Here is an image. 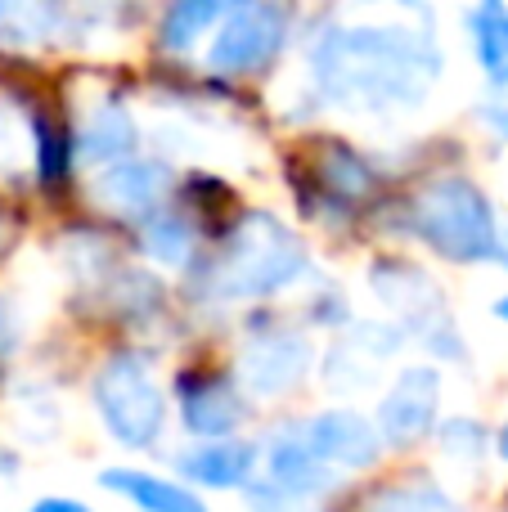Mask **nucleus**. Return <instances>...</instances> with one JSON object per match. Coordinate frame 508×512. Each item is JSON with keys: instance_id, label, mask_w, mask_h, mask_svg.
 <instances>
[{"instance_id": "obj_1", "label": "nucleus", "mask_w": 508, "mask_h": 512, "mask_svg": "<svg viewBox=\"0 0 508 512\" xmlns=\"http://www.w3.org/2000/svg\"><path fill=\"white\" fill-rule=\"evenodd\" d=\"M311 72L320 90L351 108H410L437 77V50L428 32L392 23H329L311 45Z\"/></svg>"}, {"instance_id": "obj_2", "label": "nucleus", "mask_w": 508, "mask_h": 512, "mask_svg": "<svg viewBox=\"0 0 508 512\" xmlns=\"http://www.w3.org/2000/svg\"><path fill=\"white\" fill-rule=\"evenodd\" d=\"M414 230L432 252H441L446 261L473 265V261H500V225L486 203V194L477 185H468L464 176L432 180L419 198H414Z\"/></svg>"}, {"instance_id": "obj_3", "label": "nucleus", "mask_w": 508, "mask_h": 512, "mask_svg": "<svg viewBox=\"0 0 508 512\" xmlns=\"http://www.w3.org/2000/svg\"><path fill=\"white\" fill-rule=\"evenodd\" d=\"M306 270V252L275 216H248L225 239L221 256L212 265V288L221 297H266L279 292Z\"/></svg>"}, {"instance_id": "obj_4", "label": "nucleus", "mask_w": 508, "mask_h": 512, "mask_svg": "<svg viewBox=\"0 0 508 512\" xmlns=\"http://www.w3.org/2000/svg\"><path fill=\"white\" fill-rule=\"evenodd\" d=\"M95 405L104 427L126 445V450H144V445L158 441L167 405H162V391L153 382L149 364L140 355L122 351L99 369L95 378Z\"/></svg>"}, {"instance_id": "obj_5", "label": "nucleus", "mask_w": 508, "mask_h": 512, "mask_svg": "<svg viewBox=\"0 0 508 512\" xmlns=\"http://www.w3.org/2000/svg\"><path fill=\"white\" fill-rule=\"evenodd\" d=\"M284 41V9L279 5H239L225 18L221 36L212 45V68L216 72H252L270 59Z\"/></svg>"}, {"instance_id": "obj_6", "label": "nucleus", "mask_w": 508, "mask_h": 512, "mask_svg": "<svg viewBox=\"0 0 508 512\" xmlns=\"http://www.w3.org/2000/svg\"><path fill=\"white\" fill-rule=\"evenodd\" d=\"M441 400V373L437 369H405L396 387L378 405V432L392 445H414L432 432Z\"/></svg>"}, {"instance_id": "obj_7", "label": "nucleus", "mask_w": 508, "mask_h": 512, "mask_svg": "<svg viewBox=\"0 0 508 512\" xmlns=\"http://www.w3.org/2000/svg\"><path fill=\"white\" fill-rule=\"evenodd\" d=\"M311 346L297 333H261L239 351V378L252 396H284L302 382Z\"/></svg>"}, {"instance_id": "obj_8", "label": "nucleus", "mask_w": 508, "mask_h": 512, "mask_svg": "<svg viewBox=\"0 0 508 512\" xmlns=\"http://www.w3.org/2000/svg\"><path fill=\"white\" fill-rule=\"evenodd\" d=\"M302 432L311 441V450L333 468H369L378 459V450H383V432H374V423H365L351 409L315 414Z\"/></svg>"}, {"instance_id": "obj_9", "label": "nucleus", "mask_w": 508, "mask_h": 512, "mask_svg": "<svg viewBox=\"0 0 508 512\" xmlns=\"http://www.w3.org/2000/svg\"><path fill=\"white\" fill-rule=\"evenodd\" d=\"M167 167L158 162H117L95 180V198L122 216H149L167 198Z\"/></svg>"}, {"instance_id": "obj_10", "label": "nucleus", "mask_w": 508, "mask_h": 512, "mask_svg": "<svg viewBox=\"0 0 508 512\" xmlns=\"http://www.w3.org/2000/svg\"><path fill=\"white\" fill-rule=\"evenodd\" d=\"M374 288H378V297L387 301L392 310H401L405 319H414V324L428 333V342L432 337H455V333H446V328H437L432 319H446V310H441V292L428 283V274H419V270H410V265H383V270H374ZM450 324V319H446Z\"/></svg>"}, {"instance_id": "obj_11", "label": "nucleus", "mask_w": 508, "mask_h": 512, "mask_svg": "<svg viewBox=\"0 0 508 512\" xmlns=\"http://www.w3.org/2000/svg\"><path fill=\"white\" fill-rule=\"evenodd\" d=\"M270 481H275V490H284L288 499L320 495V490L329 486V468H324V459L311 450L306 432L275 436V445H270Z\"/></svg>"}, {"instance_id": "obj_12", "label": "nucleus", "mask_w": 508, "mask_h": 512, "mask_svg": "<svg viewBox=\"0 0 508 512\" xmlns=\"http://www.w3.org/2000/svg\"><path fill=\"white\" fill-rule=\"evenodd\" d=\"M180 409H185V427L198 436H225L243 423L239 396L216 378H189L180 391Z\"/></svg>"}, {"instance_id": "obj_13", "label": "nucleus", "mask_w": 508, "mask_h": 512, "mask_svg": "<svg viewBox=\"0 0 508 512\" xmlns=\"http://www.w3.org/2000/svg\"><path fill=\"white\" fill-rule=\"evenodd\" d=\"M252 463H257V450L243 441H216V445H198L180 459V472L198 486H216V490H234L248 481Z\"/></svg>"}, {"instance_id": "obj_14", "label": "nucleus", "mask_w": 508, "mask_h": 512, "mask_svg": "<svg viewBox=\"0 0 508 512\" xmlns=\"http://www.w3.org/2000/svg\"><path fill=\"white\" fill-rule=\"evenodd\" d=\"M99 481H104L108 490H117V495H126L140 512H207L198 495H189V490H185V486H176V481L153 477V472L108 468Z\"/></svg>"}, {"instance_id": "obj_15", "label": "nucleus", "mask_w": 508, "mask_h": 512, "mask_svg": "<svg viewBox=\"0 0 508 512\" xmlns=\"http://www.w3.org/2000/svg\"><path fill=\"white\" fill-rule=\"evenodd\" d=\"M135 144V122L126 117L122 104H99L90 113V122L81 126V140H77V153L86 162H113L122 153H131Z\"/></svg>"}, {"instance_id": "obj_16", "label": "nucleus", "mask_w": 508, "mask_h": 512, "mask_svg": "<svg viewBox=\"0 0 508 512\" xmlns=\"http://www.w3.org/2000/svg\"><path fill=\"white\" fill-rule=\"evenodd\" d=\"M468 27H473V45L486 77L508 90V5L504 0H482L468 14Z\"/></svg>"}, {"instance_id": "obj_17", "label": "nucleus", "mask_w": 508, "mask_h": 512, "mask_svg": "<svg viewBox=\"0 0 508 512\" xmlns=\"http://www.w3.org/2000/svg\"><path fill=\"white\" fill-rule=\"evenodd\" d=\"M239 5L243 0H176V5L167 9V23H162V41H167V50H185V45L198 41L203 27L234 14Z\"/></svg>"}, {"instance_id": "obj_18", "label": "nucleus", "mask_w": 508, "mask_h": 512, "mask_svg": "<svg viewBox=\"0 0 508 512\" xmlns=\"http://www.w3.org/2000/svg\"><path fill=\"white\" fill-rule=\"evenodd\" d=\"M374 512H464L446 490L432 481H410V486H392L374 499Z\"/></svg>"}, {"instance_id": "obj_19", "label": "nucleus", "mask_w": 508, "mask_h": 512, "mask_svg": "<svg viewBox=\"0 0 508 512\" xmlns=\"http://www.w3.org/2000/svg\"><path fill=\"white\" fill-rule=\"evenodd\" d=\"M50 23H54L50 0H0V32L18 36V41H36Z\"/></svg>"}, {"instance_id": "obj_20", "label": "nucleus", "mask_w": 508, "mask_h": 512, "mask_svg": "<svg viewBox=\"0 0 508 512\" xmlns=\"http://www.w3.org/2000/svg\"><path fill=\"white\" fill-rule=\"evenodd\" d=\"M144 243H149V252L158 256V261H185L194 234H189V225L180 221V216H158V221L149 225V234H144Z\"/></svg>"}, {"instance_id": "obj_21", "label": "nucleus", "mask_w": 508, "mask_h": 512, "mask_svg": "<svg viewBox=\"0 0 508 512\" xmlns=\"http://www.w3.org/2000/svg\"><path fill=\"white\" fill-rule=\"evenodd\" d=\"M32 512H90V508L77 504V499H41Z\"/></svg>"}, {"instance_id": "obj_22", "label": "nucleus", "mask_w": 508, "mask_h": 512, "mask_svg": "<svg viewBox=\"0 0 508 512\" xmlns=\"http://www.w3.org/2000/svg\"><path fill=\"white\" fill-rule=\"evenodd\" d=\"M495 450H500V454H504V459H508V423H504V432H500V441H495Z\"/></svg>"}, {"instance_id": "obj_23", "label": "nucleus", "mask_w": 508, "mask_h": 512, "mask_svg": "<svg viewBox=\"0 0 508 512\" xmlns=\"http://www.w3.org/2000/svg\"><path fill=\"white\" fill-rule=\"evenodd\" d=\"M495 315H500V319H508V297H500V301H495Z\"/></svg>"}]
</instances>
